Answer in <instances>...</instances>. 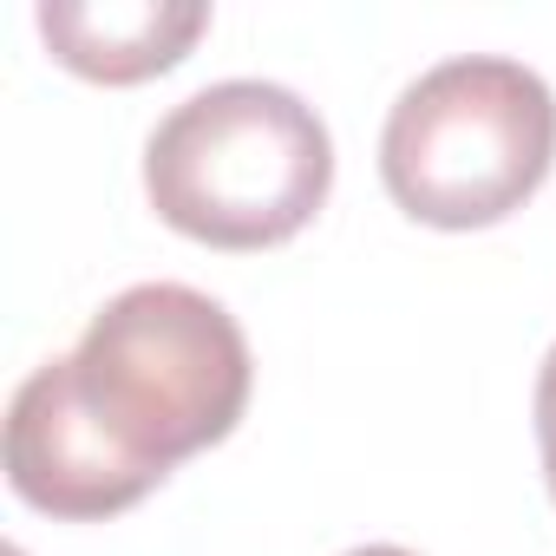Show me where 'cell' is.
<instances>
[{"mask_svg":"<svg viewBox=\"0 0 556 556\" xmlns=\"http://www.w3.org/2000/svg\"><path fill=\"white\" fill-rule=\"evenodd\" d=\"M249 374L255 367L236 315L184 282H138L112 295L66 354L79 413L151 491L190 452H210L236 432Z\"/></svg>","mask_w":556,"mask_h":556,"instance_id":"1","label":"cell"},{"mask_svg":"<svg viewBox=\"0 0 556 556\" xmlns=\"http://www.w3.org/2000/svg\"><path fill=\"white\" fill-rule=\"evenodd\" d=\"M334 190L321 112L275 79H216L170 105L144 138L151 210L210 249H275Z\"/></svg>","mask_w":556,"mask_h":556,"instance_id":"2","label":"cell"},{"mask_svg":"<svg viewBox=\"0 0 556 556\" xmlns=\"http://www.w3.org/2000/svg\"><path fill=\"white\" fill-rule=\"evenodd\" d=\"M556 164V92L504 53H458L419 73L380 131L387 197L432 229H491Z\"/></svg>","mask_w":556,"mask_h":556,"instance_id":"3","label":"cell"},{"mask_svg":"<svg viewBox=\"0 0 556 556\" xmlns=\"http://www.w3.org/2000/svg\"><path fill=\"white\" fill-rule=\"evenodd\" d=\"M8 484L21 504L66 517V523H105L118 510H131L138 497H151V484H138L112 445L92 432V419L73 400L66 380V354L34 367L14 387L8 406Z\"/></svg>","mask_w":556,"mask_h":556,"instance_id":"4","label":"cell"},{"mask_svg":"<svg viewBox=\"0 0 556 556\" xmlns=\"http://www.w3.org/2000/svg\"><path fill=\"white\" fill-rule=\"evenodd\" d=\"M210 27L203 0H47L40 40L60 66L99 86H138L170 73Z\"/></svg>","mask_w":556,"mask_h":556,"instance_id":"5","label":"cell"},{"mask_svg":"<svg viewBox=\"0 0 556 556\" xmlns=\"http://www.w3.org/2000/svg\"><path fill=\"white\" fill-rule=\"evenodd\" d=\"M536 452H543V484L556 497V348L536 367Z\"/></svg>","mask_w":556,"mask_h":556,"instance_id":"6","label":"cell"},{"mask_svg":"<svg viewBox=\"0 0 556 556\" xmlns=\"http://www.w3.org/2000/svg\"><path fill=\"white\" fill-rule=\"evenodd\" d=\"M348 556H413V549H400V543H361V549H348Z\"/></svg>","mask_w":556,"mask_h":556,"instance_id":"7","label":"cell"}]
</instances>
